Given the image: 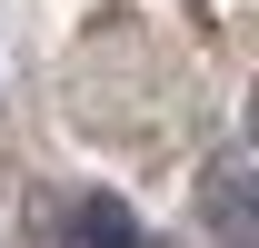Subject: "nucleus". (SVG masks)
<instances>
[{"mask_svg":"<svg viewBox=\"0 0 259 248\" xmlns=\"http://www.w3.org/2000/svg\"><path fill=\"white\" fill-rule=\"evenodd\" d=\"M70 248H150V228L130 218V199H110V189H90V199L70 209Z\"/></svg>","mask_w":259,"mask_h":248,"instance_id":"f257e3e1","label":"nucleus"},{"mask_svg":"<svg viewBox=\"0 0 259 248\" xmlns=\"http://www.w3.org/2000/svg\"><path fill=\"white\" fill-rule=\"evenodd\" d=\"M209 238H220V248H249V169H239V159L209 169Z\"/></svg>","mask_w":259,"mask_h":248,"instance_id":"f03ea898","label":"nucleus"}]
</instances>
